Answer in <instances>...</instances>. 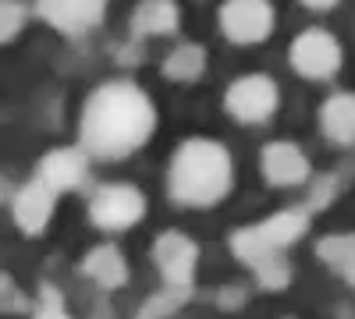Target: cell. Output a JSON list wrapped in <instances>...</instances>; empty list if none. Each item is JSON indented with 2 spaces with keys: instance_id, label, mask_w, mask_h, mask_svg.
<instances>
[{
  "instance_id": "cell-20",
  "label": "cell",
  "mask_w": 355,
  "mask_h": 319,
  "mask_svg": "<svg viewBox=\"0 0 355 319\" xmlns=\"http://www.w3.org/2000/svg\"><path fill=\"white\" fill-rule=\"evenodd\" d=\"M302 8H309V11H331V8H338L341 0H299Z\"/></svg>"
},
{
  "instance_id": "cell-12",
  "label": "cell",
  "mask_w": 355,
  "mask_h": 319,
  "mask_svg": "<svg viewBox=\"0 0 355 319\" xmlns=\"http://www.w3.org/2000/svg\"><path fill=\"white\" fill-rule=\"evenodd\" d=\"M85 174H89V156L82 149H53L40 160L36 178H43L57 195H61V192L78 188L85 181Z\"/></svg>"
},
{
  "instance_id": "cell-6",
  "label": "cell",
  "mask_w": 355,
  "mask_h": 319,
  "mask_svg": "<svg viewBox=\"0 0 355 319\" xmlns=\"http://www.w3.org/2000/svg\"><path fill=\"white\" fill-rule=\"evenodd\" d=\"M220 33L239 43V46H252L263 43L274 33V4L270 0H224L220 8Z\"/></svg>"
},
{
  "instance_id": "cell-9",
  "label": "cell",
  "mask_w": 355,
  "mask_h": 319,
  "mask_svg": "<svg viewBox=\"0 0 355 319\" xmlns=\"http://www.w3.org/2000/svg\"><path fill=\"white\" fill-rule=\"evenodd\" d=\"M36 11L57 33L82 36V33L100 25V18L107 11V0H36Z\"/></svg>"
},
{
  "instance_id": "cell-1",
  "label": "cell",
  "mask_w": 355,
  "mask_h": 319,
  "mask_svg": "<svg viewBox=\"0 0 355 319\" xmlns=\"http://www.w3.org/2000/svg\"><path fill=\"white\" fill-rule=\"evenodd\" d=\"M153 125L157 110L139 85L107 82L82 107V153L96 160H121L146 146V138L153 135Z\"/></svg>"
},
{
  "instance_id": "cell-11",
  "label": "cell",
  "mask_w": 355,
  "mask_h": 319,
  "mask_svg": "<svg viewBox=\"0 0 355 319\" xmlns=\"http://www.w3.org/2000/svg\"><path fill=\"white\" fill-rule=\"evenodd\" d=\"M53 206H57V192L43 178H33L15 195V224L28 235H40L53 217Z\"/></svg>"
},
{
  "instance_id": "cell-8",
  "label": "cell",
  "mask_w": 355,
  "mask_h": 319,
  "mask_svg": "<svg viewBox=\"0 0 355 319\" xmlns=\"http://www.w3.org/2000/svg\"><path fill=\"white\" fill-rule=\"evenodd\" d=\"M153 259L164 273V280L174 287V291H185L196 277V263H199V248L192 238H185L182 230H167V235L157 238Z\"/></svg>"
},
{
  "instance_id": "cell-17",
  "label": "cell",
  "mask_w": 355,
  "mask_h": 319,
  "mask_svg": "<svg viewBox=\"0 0 355 319\" xmlns=\"http://www.w3.org/2000/svg\"><path fill=\"white\" fill-rule=\"evenodd\" d=\"M320 259L331 270H338L345 280H352V238L338 235V238H323L320 241Z\"/></svg>"
},
{
  "instance_id": "cell-4",
  "label": "cell",
  "mask_w": 355,
  "mask_h": 319,
  "mask_svg": "<svg viewBox=\"0 0 355 319\" xmlns=\"http://www.w3.org/2000/svg\"><path fill=\"white\" fill-rule=\"evenodd\" d=\"M224 107L234 121H242V125H263V121H270L277 107H281V89H277V82L274 78H266V75H242V78H234L227 85V93H224Z\"/></svg>"
},
{
  "instance_id": "cell-10",
  "label": "cell",
  "mask_w": 355,
  "mask_h": 319,
  "mask_svg": "<svg viewBox=\"0 0 355 319\" xmlns=\"http://www.w3.org/2000/svg\"><path fill=\"white\" fill-rule=\"evenodd\" d=\"M259 163H263V178L270 185H281V188L302 185L309 178V160L295 142H270L263 149Z\"/></svg>"
},
{
  "instance_id": "cell-5",
  "label": "cell",
  "mask_w": 355,
  "mask_h": 319,
  "mask_svg": "<svg viewBox=\"0 0 355 319\" xmlns=\"http://www.w3.org/2000/svg\"><path fill=\"white\" fill-rule=\"evenodd\" d=\"M291 68L309 82H327L341 68V43L327 28H306L291 39Z\"/></svg>"
},
{
  "instance_id": "cell-15",
  "label": "cell",
  "mask_w": 355,
  "mask_h": 319,
  "mask_svg": "<svg viewBox=\"0 0 355 319\" xmlns=\"http://www.w3.org/2000/svg\"><path fill=\"white\" fill-rule=\"evenodd\" d=\"M85 273L93 277L100 287H121L128 280V266H125V259L121 252H117L114 245H100L89 252L85 259Z\"/></svg>"
},
{
  "instance_id": "cell-14",
  "label": "cell",
  "mask_w": 355,
  "mask_h": 319,
  "mask_svg": "<svg viewBox=\"0 0 355 319\" xmlns=\"http://www.w3.org/2000/svg\"><path fill=\"white\" fill-rule=\"evenodd\" d=\"M320 128L331 142L338 146H348L355 138V103H352V93H334L320 110Z\"/></svg>"
},
{
  "instance_id": "cell-2",
  "label": "cell",
  "mask_w": 355,
  "mask_h": 319,
  "mask_svg": "<svg viewBox=\"0 0 355 319\" xmlns=\"http://www.w3.org/2000/svg\"><path fill=\"white\" fill-rule=\"evenodd\" d=\"M231 181H234L231 153L214 138L182 142L167 170V188L182 206H214L231 192Z\"/></svg>"
},
{
  "instance_id": "cell-7",
  "label": "cell",
  "mask_w": 355,
  "mask_h": 319,
  "mask_svg": "<svg viewBox=\"0 0 355 319\" xmlns=\"http://www.w3.org/2000/svg\"><path fill=\"white\" fill-rule=\"evenodd\" d=\"M89 217L103 230H128L146 217V195L132 185H103L89 202Z\"/></svg>"
},
{
  "instance_id": "cell-13",
  "label": "cell",
  "mask_w": 355,
  "mask_h": 319,
  "mask_svg": "<svg viewBox=\"0 0 355 319\" xmlns=\"http://www.w3.org/2000/svg\"><path fill=\"white\" fill-rule=\"evenodd\" d=\"M178 4L174 0H142L132 11V33L139 36H171L178 28Z\"/></svg>"
},
{
  "instance_id": "cell-18",
  "label": "cell",
  "mask_w": 355,
  "mask_h": 319,
  "mask_svg": "<svg viewBox=\"0 0 355 319\" xmlns=\"http://www.w3.org/2000/svg\"><path fill=\"white\" fill-rule=\"evenodd\" d=\"M25 4L21 0H0V43H11L21 28H25Z\"/></svg>"
},
{
  "instance_id": "cell-3",
  "label": "cell",
  "mask_w": 355,
  "mask_h": 319,
  "mask_svg": "<svg viewBox=\"0 0 355 319\" xmlns=\"http://www.w3.org/2000/svg\"><path fill=\"white\" fill-rule=\"evenodd\" d=\"M309 227V213L306 210H284L274 213L270 220H263L256 227H242L231 238L234 255L245 266L256 270L263 287H284L288 284V263H284V248Z\"/></svg>"
},
{
  "instance_id": "cell-19",
  "label": "cell",
  "mask_w": 355,
  "mask_h": 319,
  "mask_svg": "<svg viewBox=\"0 0 355 319\" xmlns=\"http://www.w3.org/2000/svg\"><path fill=\"white\" fill-rule=\"evenodd\" d=\"M33 319H68V309H64V298L57 287H43L40 295V305H36V316Z\"/></svg>"
},
{
  "instance_id": "cell-16",
  "label": "cell",
  "mask_w": 355,
  "mask_h": 319,
  "mask_svg": "<svg viewBox=\"0 0 355 319\" xmlns=\"http://www.w3.org/2000/svg\"><path fill=\"white\" fill-rule=\"evenodd\" d=\"M206 71V53L199 43H182L164 57V75L171 82H196Z\"/></svg>"
}]
</instances>
